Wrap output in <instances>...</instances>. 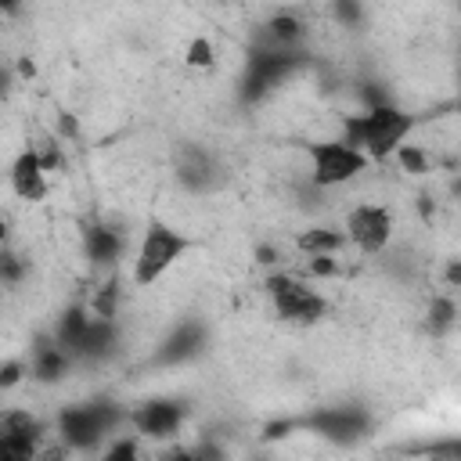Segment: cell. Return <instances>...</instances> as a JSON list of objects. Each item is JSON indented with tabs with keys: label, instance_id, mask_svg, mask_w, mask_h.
<instances>
[{
	"label": "cell",
	"instance_id": "cell-6",
	"mask_svg": "<svg viewBox=\"0 0 461 461\" xmlns=\"http://www.w3.org/2000/svg\"><path fill=\"white\" fill-rule=\"evenodd\" d=\"M173 176L191 194H209V191H216L227 180L220 158L205 144H194V140L176 144V151H173Z\"/></svg>",
	"mask_w": 461,
	"mask_h": 461
},
{
	"label": "cell",
	"instance_id": "cell-17",
	"mask_svg": "<svg viewBox=\"0 0 461 461\" xmlns=\"http://www.w3.org/2000/svg\"><path fill=\"white\" fill-rule=\"evenodd\" d=\"M115 346H119V328H115V321L94 313V321H90V328H86V335H83V342H79V349H76V360H90V364H94V360H104V357L115 353Z\"/></svg>",
	"mask_w": 461,
	"mask_h": 461
},
{
	"label": "cell",
	"instance_id": "cell-26",
	"mask_svg": "<svg viewBox=\"0 0 461 461\" xmlns=\"http://www.w3.org/2000/svg\"><path fill=\"white\" fill-rule=\"evenodd\" d=\"M0 274H4V281H7V285H18V281H22V274H25L22 259H18L11 249H7V252H4V259H0Z\"/></svg>",
	"mask_w": 461,
	"mask_h": 461
},
{
	"label": "cell",
	"instance_id": "cell-22",
	"mask_svg": "<svg viewBox=\"0 0 461 461\" xmlns=\"http://www.w3.org/2000/svg\"><path fill=\"white\" fill-rule=\"evenodd\" d=\"M101 461H140V436H119L104 447Z\"/></svg>",
	"mask_w": 461,
	"mask_h": 461
},
{
	"label": "cell",
	"instance_id": "cell-14",
	"mask_svg": "<svg viewBox=\"0 0 461 461\" xmlns=\"http://www.w3.org/2000/svg\"><path fill=\"white\" fill-rule=\"evenodd\" d=\"M11 187H14V194L25 198V202L47 198V169H43L40 151L25 148V151L11 162Z\"/></svg>",
	"mask_w": 461,
	"mask_h": 461
},
{
	"label": "cell",
	"instance_id": "cell-32",
	"mask_svg": "<svg viewBox=\"0 0 461 461\" xmlns=\"http://www.w3.org/2000/svg\"><path fill=\"white\" fill-rule=\"evenodd\" d=\"M335 14H339L342 22H353V18H360V7H353V4H339Z\"/></svg>",
	"mask_w": 461,
	"mask_h": 461
},
{
	"label": "cell",
	"instance_id": "cell-7",
	"mask_svg": "<svg viewBox=\"0 0 461 461\" xmlns=\"http://www.w3.org/2000/svg\"><path fill=\"white\" fill-rule=\"evenodd\" d=\"M299 425H306L310 432H317V436L328 439V443L353 447V443H360V439L367 436L371 414H367V407H360V403H335V407L313 411V414L303 418Z\"/></svg>",
	"mask_w": 461,
	"mask_h": 461
},
{
	"label": "cell",
	"instance_id": "cell-5",
	"mask_svg": "<svg viewBox=\"0 0 461 461\" xmlns=\"http://www.w3.org/2000/svg\"><path fill=\"white\" fill-rule=\"evenodd\" d=\"M267 295L274 303V313L281 321H292V324H317L324 317V310H328L321 292H313L306 281L288 277V274L267 277Z\"/></svg>",
	"mask_w": 461,
	"mask_h": 461
},
{
	"label": "cell",
	"instance_id": "cell-9",
	"mask_svg": "<svg viewBox=\"0 0 461 461\" xmlns=\"http://www.w3.org/2000/svg\"><path fill=\"white\" fill-rule=\"evenodd\" d=\"M393 238V212L385 205H353L346 216V241L364 256H378Z\"/></svg>",
	"mask_w": 461,
	"mask_h": 461
},
{
	"label": "cell",
	"instance_id": "cell-2",
	"mask_svg": "<svg viewBox=\"0 0 461 461\" xmlns=\"http://www.w3.org/2000/svg\"><path fill=\"white\" fill-rule=\"evenodd\" d=\"M122 421V411L115 407V400L97 396L86 403H72L58 414V439L68 450H94L104 443V436Z\"/></svg>",
	"mask_w": 461,
	"mask_h": 461
},
{
	"label": "cell",
	"instance_id": "cell-8",
	"mask_svg": "<svg viewBox=\"0 0 461 461\" xmlns=\"http://www.w3.org/2000/svg\"><path fill=\"white\" fill-rule=\"evenodd\" d=\"M310 151V162H313V184L317 187H335V184H346L353 180L357 173L367 169V155H360L357 148H349L346 140H317L306 148Z\"/></svg>",
	"mask_w": 461,
	"mask_h": 461
},
{
	"label": "cell",
	"instance_id": "cell-10",
	"mask_svg": "<svg viewBox=\"0 0 461 461\" xmlns=\"http://www.w3.org/2000/svg\"><path fill=\"white\" fill-rule=\"evenodd\" d=\"M43 425L29 411L0 414V461H40Z\"/></svg>",
	"mask_w": 461,
	"mask_h": 461
},
{
	"label": "cell",
	"instance_id": "cell-11",
	"mask_svg": "<svg viewBox=\"0 0 461 461\" xmlns=\"http://www.w3.org/2000/svg\"><path fill=\"white\" fill-rule=\"evenodd\" d=\"M184 418H187V407L180 400H169V396L144 400L140 407L130 411V425L144 439H173L180 432Z\"/></svg>",
	"mask_w": 461,
	"mask_h": 461
},
{
	"label": "cell",
	"instance_id": "cell-15",
	"mask_svg": "<svg viewBox=\"0 0 461 461\" xmlns=\"http://www.w3.org/2000/svg\"><path fill=\"white\" fill-rule=\"evenodd\" d=\"M68 367H72V353L61 349L54 335H50V339H36L32 357H29V375H32L36 382H43V385L61 382V378L68 375Z\"/></svg>",
	"mask_w": 461,
	"mask_h": 461
},
{
	"label": "cell",
	"instance_id": "cell-23",
	"mask_svg": "<svg viewBox=\"0 0 461 461\" xmlns=\"http://www.w3.org/2000/svg\"><path fill=\"white\" fill-rule=\"evenodd\" d=\"M191 68H212L216 65V50H212V43L205 40V36H194L191 43H187V58H184Z\"/></svg>",
	"mask_w": 461,
	"mask_h": 461
},
{
	"label": "cell",
	"instance_id": "cell-4",
	"mask_svg": "<svg viewBox=\"0 0 461 461\" xmlns=\"http://www.w3.org/2000/svg\"><path fill=\"white\" fill-rule=\"evenodd\" d=\"M299 65H303V50H270V47L252 50L249 61H245V76H241V101L256 104L281 79H288Z\"/></svg>",
	"mask_w": 461,
	"mask_h": 461
},
{
	"label": "cell",
	"instance_id": "cell-30",
	"mask_svg": "<svg viewBox=\"0 0 461 461\" xmlns=\"http://www.w3.org/2000/svg\"><path fill=\"white\" fill-rule=\"evenodd\" d=\"M443 281H447L450 288H461V259H450V263H447V270H443Z\"/></svg>",
	"mask_w": 461,
	"mask_h": 461
},
{
	"label": "cell",
	"instance_id": "cell-16",
	"mask_svg": "<svg viewBox=\"0 0 461 461\" xmlns=\"http://www.w3.org/2000/svg\"><path fill=\"white\" fill-rule=\"evenodd\" d=\"M306 36V25L295 11H277L274 18H267L263 32H259V47H270V50H299Z\"/></svg>",
	"mask_w": 461,
	"mask_h": 461
},
{
	"label": "cell",
	"instance_id": "cell-1",
	"mask_svg": "<svg viewBox=\"0 0 461 461\" xmlns=\"http://www.w3.org/2000/svg\"><path fill=\"white\" fill-rule=\"evenodd\" d=\"M411 126H414V119L407 112L382 101V104L364 108L360 115H346L342 119V140L349 148H357L360 155H367L371 162H378V158H389L403 148Z\"/></svg>",
	"mask_w": 461,
	"mask_h": 461
},
{
	"label": "cell",
	"instance_id": "cell-31",
	"mask_svg": "<svg viewBox=\"0 0 461 461\" xmlns=\"http://www.w3.org/2000/svg\"><path fill=\"white\" fill-rule=\"evenodd\" d=\"M65 443L61 447H47V450H40V461H65Z\"/></svg>",
	"mask_w": 461,
	"mask_h": 461
},
{
	"label": "cell",
	"instance_id": "cell-3",
	"mask_svg": "<svg viewBox=\"0 0 461 461\" xmlns=\"http://www.w3.org/2000/svg\"><path fill=\"white\" fill-rule=\"evenodd\" d=\"M187 249H191V241H187L176 227H169V223H162V220H151L148 230H144V238H140V245H137L133 285H140V288L155 285L173 263L184 259Z\"/></svg>",
	"mask_w": 461,
	"mask_h": 461
},
{
	"label": "cell",
	"instance_id": "cell-13",
	"mask_svg": "<svg viewBox=\"0 0 461 461\" xmlns=\"http://www.w3.org/2000/svg\"><path fill=\"white\" fill-rule=\"evenodd\" d=\"M122 249H126V238L119 227H112V223H86L83 227V252L94 267H115L122 259Z\"/></svg>",
	"mask_w": 461,
	"mask_h": 461
},
{
	"label": "cell",
	"instance_id": "cell-21",
	"mask_svg": "<svg viewBox=\"0 0 461 461\" xmlns=\"http://www.w3.org/2000/svg\"><path fill=\"white\" fill-rule=\"evenodd\" d=\"M454 317H457L454 299L436 295V299H432V306H429V313H425V324H429V331H447V328L454 324Z\"/></svg>",
	"mask_w": 461,
	"mask_h": 461
},
{
	"label": "cell",
	"instance_id": "cell-25",
	"mask_svg": "<svg viewBox=\"0 0 461 461\" xmlns=\"http://www.w3.org/2000/svg\"><path fill=\"white\" fill-rule=\"evenodd\" d=\"M396 158H400V166H403L407 173H425V155H421L414 144H403V148L396 151Z\"/></svg>",
	"mask_w": 461,
	"mask_h": 461
},
{
	"label": "cell",
	"instance_id": "cell-20",
	"mask_svg": "<svg viewBox=\"0 0 461 461\" xmlns=\"http://www.w3.org/2000/svg\"><path fill=\"white\" fill-rule=\"evenodd\" d=\"M295 249L306 252L310 259H313V256H335L339 249H346V230H331V227L303 230V234L295 238Z\"/></svg>",
	"mask_w": 461,
	"mask_h": 461
},
{
	"label": "cell",
	"instance_id": "cell-24",
	"mask_svg": "<svg viewBox=\"0 0 461 461\" xmlns=\"http://www.w3.org/2000/svg\"><path fill=\"white\" fill-rule=\"evenodd\" d=\"M191 454H194V461H230L227 447H223L216 436H202V439L191 447Z\"/></svg>",
	"mask_w": 461,
	"mask_h": 461
},
{
	"label": "cell",
	"instance_id": "cell-27",
	"mask_svg": "<svg viewBox=\"0 0 461 461\" xmlns=\"http://www.w3.org/2000/svg\"><path fill=\"white\" fill-rule=\"evenodd\" d=\"M339 267H335V256H313L310 259V274H317V277H324V274H335Z\"/></svg>",
	"mask_w": 461,
	"mask_h": 461
},
{
	"label": "cell",
	"instance_id": "cell-28",
	"mask_svg": "<svg viewBox=\"0 0 461 461\" xmlns=\"http://www.w3.org/2000/svg\"><path fill=\"white\" fill-rule=\"evenodd\" d=\"M18 378H22V364H18V360H11V364H4V375H0V385H4V389H11V385H14Z\"/></svg>",
	"mask_w": 461,
	"mask_h": 461
},
{
	"label": "cell",
	"instance_id": "cell-18",
	"mask_svg": "<svg viewBox=\"0 0 461 461\" xmlns=\"http://www.w3.org/2000/svg\"><path fill=\"white\" fill-rule=\"evenodd\" d=\"M90 321H94V310H86V306H68L61 317H58V328H54V339H58V346L61 349H68L72 353V360H76V349H79V342H83V335H86V328H90Z\"/></svg>",
	"mask_w": 461,
	"mask_h": 461
},
{
	"label": "cell",
	"instance_id": "cell-12",
	"mask_svg": "<svg viewBox=\"0 0 461 461\" xmlns=\"http://www.w3.org/2000/svg\"><path fill=\"white\" fill-rule=\"evenodd\" d=\"M205 328L198 324V321H184V324H176L166 339H162V346L155 349V360L151 364H158V367H173V364H184V360H194L202 349H205Z\"/></svg>",
	"mask_w": 461,
	"mask_h": 461
},
{
	"label": "cell",
	"instance_id": "cell-19",
	"mask_svg": "<svg viewBox=\"0 0 461 461\" xmlns=\"http://www.w3.org/2000/svg\"><path fill=\"white\" fill-rule=\"evenodd\" d=\"M393 454L414 457V461H461V436H436V439H425V443L396 447Z\"/></svg>",
	"mask_w": 461,
	"mask_h": 461
},
{
	"label": "cell",
	"instance_id": "cell-29",
	"mask_svg": "<svg viewBox=\"0 0 461 461\" xmlns=\"http://www.w3.org/2000/svg\"><path fill=\"white\" fill-rule=\"evenodd\" d=\"M158 461H194V454H191V447H169L158 454Z\"/></svg>",
	"mask_w": 461,
	"mask_h": 461
},
{
	"label": "cell",
	"instance_id": "cell-33",
	"mask_svg": "<svg viewBox=\"0 0 461 461\" xmlns=\"http://www.w3.org/2000/svg\"><path fill=\"white\" fill-rule=\"evenodd\" d=\"M256 259H259V263H274V259H277V252H274L270 245H259V249H256Z\"/></svg>",
	"mask_w": 461,
	"mask_h": 461
},
{
	"label": "cell",
	"instance_id": "cell-34",
	"mask_svg": "<svg viewBox=\"0 0 461 461\" xmlns=\"http://www.w3.org/2000/svg\"><path fill=\"white\" fill-rule=\"evenodd\" d=\"M256 461H267V457H256Z\"/></svg>",
	"mask_w": 461,
	"mask_h": 461
}]
</instances>
